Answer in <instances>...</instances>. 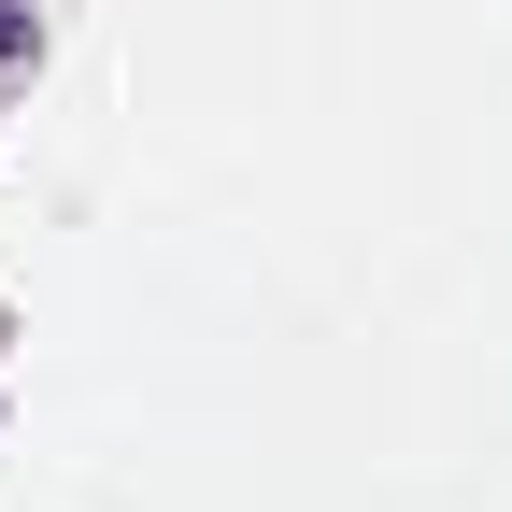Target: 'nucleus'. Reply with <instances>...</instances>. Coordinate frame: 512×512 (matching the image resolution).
Listing matches in <instances>:
<instances>
[{"instance_id":"nucleus-1","label":"nucleus","mask_w":512,"mask_h":512,"mask_svg":"<svg viewBox=\"0 0 512 512\" xmlns=\"http://www.w3.org/2000/svg\"><path fill=\"white\" fill-rule=\"evenodd\" d=\"M0 72H29V15H15V0H0Z\"/></svg>"}]
</instances>
